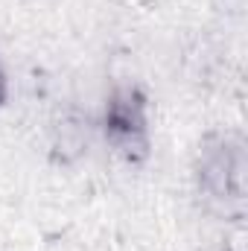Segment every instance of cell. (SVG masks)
Masks as SVG:
<instances>
[{"instance_id":"6da1fadb","label":"cell","mask_w":248,"mask_h":251,"mask_svg":"<svg viewBox=\"0 0 248 251\" xmlns=\"http://www.w3.org/2000/svg\"><path fill=\"white\" fill-rule=\"evenodd\" d=\"M105 134L125 161L146 158V152H149L146 105H143V97L137 91L123 88L111 97V102L105 108Z\"/></svg>"},{"instance_id":"7a4b0ae2","label":"cell","mask_w":248,"mask_h":251,"mask_svg":"<svg viewBox=\"0 0 248 251\" xmlns=\"http://www.w3.org/2000/svg\"><path fill=\"white\" fill-rule=\"evenodd\" d=\"M243 178H246V155L243 146L231 137H216L213 146L201 149L198 161V184L213 199L237 201L243 199Z\"/></svg>"},{"instance_id":"3957f363","label":"cell","mask_w":248,"mask_h":251,"mask_svg":"<svg viewBox=\"0 0 248 251\" xmlns=\"http://www.w3.org/2000/svg\"><path fill=\"white\" fill-rule=\"evenodd\" d=\"M6 100V73H3V67H0V102Z\"/></svg>"}]
</instances>
